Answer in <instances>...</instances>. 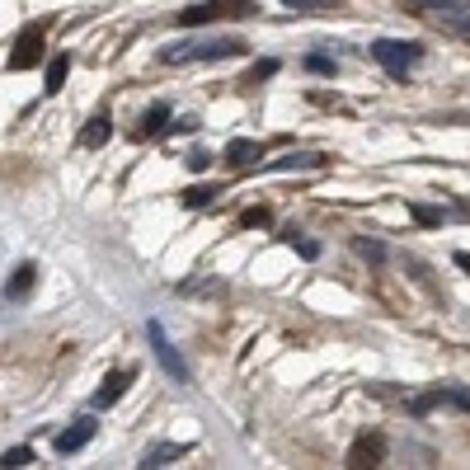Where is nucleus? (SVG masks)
<instances>
[{"label":"nucleus","mask_w":470,"mask_h":470,"mask_svg":"<svg viewBox=\"0 0 470 470\" xmlns=\"http://www.w3.org/2000/svg\"><path fill=\"white\" fill-rule=\"evenodd\" d=\"M244 43L240 38H198V43H170L160 48V61L174 67V61H221V57H235Z\"/></svg>","instance_id":"1"},{"label":"nucleus","mask_w":470,"mask_h":470,"mask_svg":"<svg viewBox=\"0 0 470 470\" xmlns=\"http://www.w3.org/2000/svg\"><path fill=\"white\" fill-rule=\"evenodd\" d=\"M146 343H151V353H155V362H160V372H165L174 386H189V381H193L189 362H183V353L174 349V339L165 334V324H160V320H146Z\"/></svg>","instance_id":"2"},{"label":"nucleus","mask_w":470,"mask_h":470,"mask_svg":"<svg viewBox=\"0 0 470 470\" xmlns=\"http://www.w3.org/2000/svg\"><path fill=\"white\" fill-rule=\"evenodd\" d=\"M372 57H377L391 75H404V71H410L414 61L423 57V48H419V43H400V38H381V43H372Z\"/></svg>","instance_id":"3"},{"label":"nucleus","mask_w":470,"mask_h":470,"mask_svg":"<svg viewBox=\"0 0 470 470\" xmlns=\"http://www.w3.org/2000/svg\"><path fill=\"white\" fill-rule=\"evenodd\" d=\"M43 61V29H24L14 38V48H10V71H29V67H38Z\"/></svg>","instance_id":"4"},{"label":"nucleus","mask_w":470,"mask_h":470,"mask_svg":"<svg viewBox=\"0 0 470 470\" xmlns=\"http://www.w3.org/2000/svg\"><path fill=\"white\" fill-rule=\"evenodd\" d=\"M244 0H202V5H189L179 10V24L193 29V24H212V19H226V14H240Z\"/></svg>","instance_id":"5"},{"label":"nucleus","mask_w":470,"mask_h":470,"mask_svg":"<svg viewBox=\"0 0 470 470\" xmlns=\"http://www.w3.org/2000/svg\"><path fill=\"white\" fill-rule=\"evenodd\" d=\"M381 457H386V438L381 433H362L349 447V466L353 470H372V466H381Z\"/></svg>","instance_id":"6"},{"label":"nucleus","mask_w":470,"mask_h":470,"mask_svg":"<svg viewBox=\"0 0 470 470\" xmlns=\"http://www.w3.org/2000/svg\"><path fill=\"white\" fill-rule=\"evenodd\" d=\"M128 386H132V372H128V367H113V372L99 381V391H94V410H113V404L128 395Z\"/></svg>","instance_id":"7"},{"label":"nucleus","mask_w":470,"mask_h":470,"mask_svg":"<svg viewBox=\"0 0 470 470\" xmlns=\"http://www.w3.org/2000/svg\"><path fill=\"white\" fill-rule=\"evenodd\" d=\"M94 433H99V423H94V419H75L71 428H61V433H57V452H61V457H71V452H80V447H90Z\"/></svg>","instance_id":"8"},{"label":"nucleus","mask_w":470,"mask_h":470,"mask_svg":"<svg viewBox=\"0 0 470 470\" xmlns=\"http://www.w3.org/2000/svg\"><path fill=\"white\" fill-rule=\"evenodd\" d=\"M330 165V155L324 151H288L282 160H269L273 174H292V170H324Z\"/></svg>","instance_id":"9"},{"label":"nucleus","mask_w":470,"mask_h":470,"mask_svg":"<svg viewBox=\"0 0 470 470\" xmlns=\"http://www.w3.org/2000/svg\"><path fill=\"white\" fill-rule=\"evenodd\" d=\"M33 288H38V263L24 259V263H19V269L10 273V282H5V297H10V301H24Z\"/></svg>","instance_id":"10"},{"label":"nucleus","mask_w":470,"mask_h":470,"mask_svg":"<svg viewBox=\"0 0 470 470\" xmlns=\"http://www.w3.org/2000/svg\"><path fill=\"white\" fill-rule=\"evenodd\" d=\"M419 14H428L433 24H447V19H457L461 10H470V0H410Z\"/></svg>","instance_id":"11"},{"label":"nucleus","mask_w":470,"mask_h":470,"mask_svg":"<svg viewBox=\"0 0 470 470\" xmlns=\"http://www.w3.org/2000/svg\"><path fill=\"white\" fill-rule=\"evenodd\" d=\"M109 137H113V118H109V113H94L85 128H80V146H90V151H94V146H104Z\"/></svg>","instance_id":"12"},{"label":"nucleus","mask_w":470,"mask_h":470,"mask_svg":"<svg viewBox=\"0 0 470 470\" xmlns=\"http://www.w3.org/2000/svg\"><path fill=\"white\" fill-rule=\"evenodd\" d=\"M226 160H231L235 170L254 165V160H259V141H250V137H235V141H226Z\"/></svg>","instance_id":"13"},{"label":"nucleus","mask_w":470,"mask_h":470,"mask_svg":"<svg viewBox=\"0 0 470 470\" xmlns=\"http://www.w3.org/2000/svg\"><path fill=\"white\" fill-rule=\"evenodd\" d=\"M179 457H183L179 442H160V447H151V452L141 457V466H146V470H160V466H170V461H179Z\"/></svg>","instance_id":"14"},{"label":"nucleus","mask_w":470,"mask_h":470,"mask_svg":"<svg viewBox=\"0 0 470 470\" xmlns=\"http://www.w3.org/2000/svg\"><path fill=\"white\" fill-rule=\"evenodd\" d=\"M67 75H71V57H52V67H48V80H43V90H48V94H61V85H67Z\"/></svg>","instance_id":"15"},{"label":"nucleus","mask_w":470,"mask_h":470,"mask_svg":"<svg viewBox=\"0 0 470 470\" xmlns=\"http://www.w3.org/2000/svg\"><path fill=\"white\" fill-rule=\"evenodd\" d=\"M165 118H170V104H151V109H146V122L137 128V137H155V132H165Z\"/></svg>","instance_id":"16"},{"label":"nucleus","mask_w":470,"mask_h":470,"mask_svg":"<svg viewBox=\"0 0 470 470\" xmlns=\"http://www.w3.org/2000/svg\"><path fill=\"white\" fill-rule=\"evenodd\" d=\"M38 457H33V447H10V452L5 457H0V466H5V470H19V466H33Z\"/></svg>","instance_id":"17"},{"label":"nucleus","mask_w":470,"mask_h":470,"mask_svg":"<svg viewBox=\"0 0 470 470\" xmlns=\"http://www.w3.org/2000/svg\"><path fill=\"white\" fill-rule=\"evenodd\" d=\"M410 217L419 221V226H442V208H423V202H414Z\"/></svg>","instance_id":"18"},{"label":"nucleus","mask_w":470,"mask_h":470,"mask_svg":"<svg viewBox=\"0 0 470 470\" xmlns=\"http://www.w3.org/2000/svg\"><path fill=\"white\" fill-rule=\"evenodd\" d=\"M306 67H311L315 75H334V71H339L334 57H324V52H311V57H306Z\"/></svg>","instance_id":"19"},{"label":"nucleus","mask_w":470,"mask_h":470,"mask_svg":"<svg viewBox=\"0 0 470 470\" xmlns=\"http://www.w3.org/2000/svg\"><path fill=\"white\" fill-rule=\"evenodd\" d=\"M217 193H221V189H189V193H183V208H208Z\"/></svg>","instance_id":"20"},{"label":"nucleus","mask_w":470,"mask_h":470,"mask_svg":"<svg viewBox=\"0 0 470 470\" xmlns=\"http://www.w3.org/2000/svg\"><path fill=\"white\" fill-rule=\"evenodd\" d=\"M282 5H288V10H301V14H306V10H330L334 0H282Z\"/></svg>","instance_id":"21"},{"label":"nucleus","mask_w":470,"mask_h":470,"mask_svg":"<svg viewBox=\"0 0 470 470\" xmlns=\"http://www.w3.org/2000/svg\"><path fill=\"white\" fill-rule=\"evenodd\" d=\"M358 254H362V259H372V263H381V259H386V250H381L377 240H358Z\"/></svg>","instance_id":"22"},{"label":"nucleus","mask_w":470,"mask_h":470,"mask_svg":"<svg viewBox=\"0 0 470 470\" xmlns=\"http://www.w3.org/2000/svg\"><path fill=\"white\" fill-rule=\"evenodd\" d=\"M442 29H452V33H461V38H470V10H461L457 19H447Z\"/></svg>","instance_id":"23"},{"label":"nucleus","mask_w":470,"mask_h":470,"mask_svg":"<svg viewBox=\"0 0 470 470\" xmlns=\"http://www.w3.org/2000/svg\"><path fill=\"white\" fill-rule=\"evenodd\" d=\"M292 240H297V235H288V244H292ZM297 254H301V259H315L320 244H315V240H297Z\"/></svg>","instance_id":"24"},{"label":"nucleus","mask_w":470,"mask_h":470,"mask_svg":"<svg viewBox=\"0 0 470 470\" xmlns=\"http://www.w3.org/2000/svg\"><path fill=\"white\" fill-rule=\"evenodd\" d=\"M208 165H212V155H208V151H193V155H189V170H198V174H202Z\"/></svg>","instance_id":"25"},{"label":"nucleus","mask_w":470,"mask_h":470,"mask_svg":"<svg viewBox=\"0 0 470 470\" xmlns=\"http://www.w3.org/2000/svg\"><path fill=\"white\" fill-rule=\"evenodd\" d=\"M263 221H269V212H263V208H250V212H244V226H263Z\"/></svg>","instance_id":"26"},{"label":"nucleus","mask_w":470,"mask_h":470,"mask_svg":"<svg viewBox=\"0 0 470 470\" xmlns=\"http://www.w3.org/2000/svg\"><path fill=\"white\" fill-rule=\"evenodd\" d=\"M278 71V61H259V67L250 71V80H263V75H273Z\"/></svg>","instance_id":"27"},{"label":"nucleus","mask_w":470,"mask_h":470,"mask_svg":"<svg viewBox=\"0 0 470 470\" xmlns=\"http://www.w3.org/2000/svg\"><path fill=\"white\" fill-rule=\"evenodd\" d=\"M457 269H466V273H470V250H457Z\"/></svg>","instance_id":"28"}]
</instances>
